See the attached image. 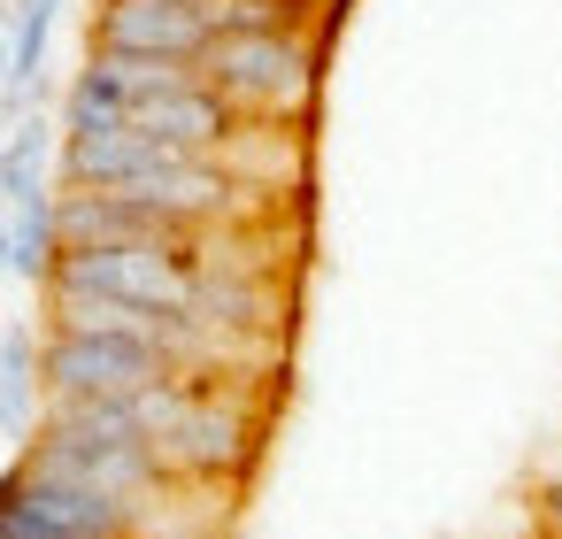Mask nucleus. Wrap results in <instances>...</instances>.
I'll return each instance as SVG.
<instances>
[{"instance_id": "obj_1", "label": "nucleus", "mask_w": 562, "mask_h": 539, "mask_svg": "<svg viewBox=\"0 0 562 539\" xmlns=\"http://www.w3.org/2000/svg\"><path fill=\"white\" fill-rule=\"evenodd\" d=\"M201 86L224 93L247 124H308L324 86V40L316 32H224L201 55Z\"/></svg>"}, {"instance_id": "obj_2", "label": "nucleus", "mask_w": 562, "mask_h": 539, "mask_svg": "<svg viewBox=\"0 0 562 539\" xmlns=\"http://www.w3.org/2000/svg\"><path fill=\"white\" fill-rule=\"evenodd\" d=\"M40 378L55 401H132V393L186 378V370L155 339H132V332H55L40 355Z\"/></svg>"}, {"instance_id": "obj_3", "label": "nucleus", "mask_w": 562, "mask_h": 539, "mask_svg": "<svg viewBox=\"0 0 562 539\" xmlns=\"http://www.w3.org/2000/svg\"><path fill=\"white\" fill-rule=\"evenodd\" d=\"M209 16L201 0H101L93 47L101 55H155V63H201L209 55Z\"/></svg>"}, {"instance_id": "obj_4", "label": "nucleus", "mask_w": 562, "mask_h": 539, "mask_svg": "<svg viewBox=\"0 0 562 539\" xmlns=\"http://www.w3.org/2000/svg\"><path fill=\"white\" fill-rule=\"evenodd\" d=\"M9 239H16V270H24V278H55V262H63V224H55V193L24 201V209H16V224H9Z\"/></svg>"}, {"instance_id": "obj_5", "label": "nucleus", "mask_w": 562, "mask_h": 539, "mask_svg": "<svg viewBox=\"0 0 562 539\" xmlns=\"http://www.w3.org/2000/svg\"><path fill=\"white\" fill-rule=\"evenodd\" d=\"M0 193H9L16 209H24V201H40V124H24V132H16V147L0 155Z\"/></svg>"}, {"instance_id": "obj_6", "label": "nucleus", "mask_w": 562, "mask_h": 539, "mask_svg": "<svg viewBox=\"0 0 562 539\" xmlns=\"http://www.w3.org/2000/svg\"><path fill=\"white\" fill-rule=\"evenodd\" d=\"M0 270H16V239H9V216H0Z\"/></svg>"}, {"instance_id": "obj_7", "label": "nucleus", "mask_w": 562, "mask_h": 539, "mask_svg": "<svg viewBox=\"0 0 562 539\" xmlns=\"http://www.w3.org/2000/svg\"><path fill=\"white\" fill-rule=\"evenodd\" d=\"M0 78H9V55H0Z\"/></svg>"}]
</instances>
